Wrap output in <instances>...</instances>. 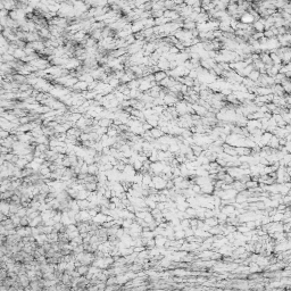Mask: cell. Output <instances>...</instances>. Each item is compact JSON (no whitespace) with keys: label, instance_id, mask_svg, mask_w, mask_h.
<instances>
[{"label":"cell","instance_id":"ffe728a7","mask_svg":"<svg viewBox=\"0 0 291 291\" xmlns=\"http://www.w3.org/2000/svg\"><path fill=\"white\" fill-rule=\"evenodd\" d=\"M260 73L257 71V70H252L251 72L248 74V76L247 77H249L250 80H252V81H257L258 80V77H259Z\"/></svg>","mask_w":291,"mask_h":291},{"label":"cell","instance_id":"8992f818","mask_svg":"<svg viewBox=\"0 0 291 291\" xmlns=\"http://www.w3.org/2000/svg\"><path fill=\"white\" fill-rule=\"evenodd\" d=\"M168 65H169V62L167 60L166 58H164V57H162V56H160L159 60L157 62V66L159 67V70H160V71L166 72L167 70H168Z\"/></svg>","mask_w":291,"mask_h":291},{"label":"cell","instance_id":"cb8c5ba5","mask_svg":"<svg viewBox=\"0 0 291 291\" xmlns=\"http://www.w3.org/2000/svg\"><path fill=\"white\" fill-rule=\"evenodd\" d=\"M174 237H175V239H186V233H184V230H179V231H175V232H174Z\"/></svg>","mask_w":291,"mask_h":291},{"label":"cell","instance_id":"44dd1931","mask_svg":"<svg viewBox=\"0 0 291 291\" xmlns=\"http://www.w3.org/2000/svg\"><path fill=\"white\" fill-rule=\"evenodd\" d=\"M188 207H189V204H188L187 200L176 204V209L177 210H180V212H186V209H187Z\"/></svg>","mask_w":291,"mask_h":291},{"label":"cell","instance_id":"d6a6232c","mask_svg":"<svg viewBox=\"0 0 291 291\" xmlns=\"http://www.w3.org/2000/svg\"><path fill=\"white\" fill-rule=\"evenodd\" d=\"M290 226H291V222H290V223H283V225H282L283 232H284V233H287V232H290Z\"/></svg>","mask_w":291,"mask_h":291},{"label":"cell","instance_id":"4dcf8cb0","mask_svg":"<svg viewBox=\"0 0 291 291\" xmlns=\"http://www.w3.org/2000/svg\"><path fill=\"white\" fill-rule=\"evenodd\" d=\"M188 76L190 77V79H192V80H196L198 77V73L196 70H190V72L188 74Z\"/></svg>","mask_w":291,"mask_h":291},{"label":"cell","instance_id":"e575fe53","mask_svg":"<svg viewBox=\"0 0 291 291\" xmlns=\"http://www.w3.org/2000/svg\"><path fill=\"white\" fill-rule=\"evenodd\" d=\"M184 233H186V238L187 237H191V235H195L193 229H191V228H188V229L184 230Z\"/></svg>","mask_w":291,"mask_h":291},{"label":"cell","instance_id":"60d3db41","mask_svg":"<svg viewBox=\"0 0 291 291\" xmlns=\"http://www.w3.org/2000/svg\"><path fill=\"white\" fill-rule=\"evenodd\" d=\"M284 130L287 131V133H291V126H290V124H287L285 126H284Z\"/></svg>","mask_w":291,"mask_h":291},{"label":"cell","instance_id":"1f68e13d","mask_svg":"<svg viewBox=\"0 0 291 291\" xmlns=\"http://www.w3.org/2000/svg\"><path fill=\"white\" fill-rule=\"evenodd\" d=\"M245 224L247 225V228H248L249 230L256 229V224H255V221H248V222H246Z\"/></svg>","mask_w":291,"mask_h":291},{"label":"cell","instance_id":"d590c367","mask_svg":"<svg viewBox=\"0 0 291 291\" xmlns=\"http://www.w3.org/2000/svg\"><path fill=\"white\" fill-rule=\"evenodd\" d=\"M168 52H169V53H179V52H180V50L177 49L175 46H169Z\"/></svg>","mask_w":291,"mask_h":291},{"label":"cell","instance_id":"52a82bcc","mask_svg":"<svg viewBox=\"0 0 291 291\" xmlns=\"http://www.w3.org/2000/svg\"><path fill=\"white\" fill-rule=\"evenodd\" d=\"M158 119H159V116L158 115H150V116H148V117H146V122L147 123H149V124L151 125L153 127H156L158 126Z\"/></svg>","mask_w":291,"mask_h":291},{"label":"cell","instance_id":"ac0fdd59","mask_svg":"<svg viewBox=\"0 0 291 291\" xmlns=\"http://www.w3.org/2000/svg\"><path fill=\"white\" fill-rule=\"evenodd\" d=\"M204 222L206 223V224H208L210 228L212 226H215V225H217L218 224V221H217V218L215 217V216H213V217H209V218H205L204 219Z\"/></svg>","mask_w":291,"mask_h":291},{"label":"cell","instance_id":"6da1fadb","mask_svg":"<svg viewBox=\"0 0 291 291\" xmlns=\"http://www.w3.org/2000/svg\"><path fill=\"white\" fill-rule=\"evenodd\" d=\"M151 181H153L154 188H156L157 190H162V189H164L165 186H166V181L160 175H154L153 179H151Z\"/></svg>","mask_w":291,"mask_h":291},{"label":"cell","instance_id":"30bf717a","mask_svg":"<svg viewBox=\"0 0 291 291\" xmlns=\"http://www.w3.org/2000/svg\"><path fill=\"white\" fill-rule=\"evenodd\" d=\"M155 245H156L157 248H163L164 247V243H165V241H166V237L165 235H155Z\"/></svg>","mask_w":291,"mask_h":291},{"label":"cell","instance_id":"4fadbf2b","mask_svg":"<svg viewBox=\"0 0 291 291\" xmlns=\"http://www.w3.org/2000/svg\"><path fill=\"white\" fill-rule=\"evenodd\" d=\"M190 148H191V150H192L193 155H195L196 157L200 156V155H201V153H202V148H201V146H199V145L191 143V145H190Z\"/></svg>","mask_w":291,"mask_h":291},{"label":"cell","instance_id":"836d02e7","mask_svg":"<svg viewBox=\"0 0 291 291\" xmlns=\"http://www.w3.org/2000/svg\"><path fill=\"white\" fill-rule=\"evenodd\" d=\"M261 37H264V35H263V32H255V33L251 35V38L255 39V40H259Z\"/></svg>","mask_w":291,"mask_h":291},{"label":"cell","instance_id":"f546056e","mask_svg":"<svg viewBox=\"0 0 291 291\" xmlns=\"http://www.w3.org/2000/svg\"><path fill=\"white\" fill-rule=\"evenodd\" d=\"M223 181L225 182V183H229V184H232V182L234 181V177H232L230 174L228 173H225V175H224V179H223Z\"/></svg>","mask_w":291,"mask_h":291},{"label":"cell","instance_id":"8d00e7d4","mask_svg":"<svg viewBox=\"0 0 291 291\" xmlns=\"http://www.w3.org/2000/svg\"><path fill=\"white\" fill-rule=\"evenodd\" d=\"M165 188L166 189H173L174 188V182H173V180H168V181H166V186H165Z\"/></svg>","mask_w":291,"mask_h":291},{"label":"cell","instance_id":"5b68a950","mask_svg":"<svg viewBox=\"0 0 291 291\" xmlns=\"http://www.w3.org/2000/svg\"><path fill=\"white\" fill-rule=\"evenodd\" d=\"M163 100H164V104L166 105L167 107H168V106H174V105L179 101L177 98H175L174 96H172V94H169V93H167L166 96L163 98Z\"/></svg>","mask_w":291,"mask_h":291},{"label":"cell","instance_id":"d6986e66","mask_svg":"<svg viewBox=\"0 0 291 291\" xmlns=\"http://www.w3.org/2000/svg\"><path fill=\"white\" fill-rule=\"evenodd\" d=\"M282 218H283V213H280V212H278V213H275L274 215L270 216L271 222H281Z\"/></svg>","mask_w":291,"mask_h":291},{"label":"cell","instance_id":"9c48e42d","mask_svg":"<svg viewBox=\"0 0 291 291\" xmlns=\"http://www.w3.org/2000/svg\"><path fill=\"white\" fill-rule=\"evenodd\" d=\"M149 132H150L151 136H153L155 140L159 139L162 135L164 134V133H163V131L160 130V127H158V126H156V127H151V129L149 130Z\"/></svg>","mask_w":291,"mask_h":291},{"label":"cell","instance_id":"f35d334b","mask_svg":"<svg viewBox=\"0 0 291 291\" xmlns=\"http://www.w3.org/2000/svg\"><path fill=\"white\" fill-rule=\"evenodd\" d=\"M153 126L149 124V123H147V122H145V123H142V129L145 130V131H149L150 129H151Z\"/></svg>","mask_w":291,"mask_h":291},{"label":"cell","instance_id":"f1b7e54d","mask_svg":"<svg viewBox=\"0 0 291 291\" xmlns=\"http://www.w3.org/2000/svg\"><path fill=\"white\" fill-rule=\"evenodd\" d=\"M191 189H192V191H193L196 195H201V193H202V192H201V187L198 186V184H196V183L191 186Z\"/></svg>","mask_w":291,"mask_h":291},{"label":"cell","instance_id":"7a4b0ae2","mask_svg":"<svg viewBox=\"0 0 291 291\" xmlns=\"http://www.w3.org/2000/svg\"><path fill=\"white\" fill-rule=\"evenodd\" d=\"M174 107H175V110H176V113L179 114V116L187 114V101L179 100L176 104L174 105Z\"/></svg>","mask_w":291,"mask_h":291},{"label":"cell","instance_id":"4316f807","mask_svg":"<svg viewBox=\"0 0 291 291\" xmlns=\"http://www.w3.org/2000/svg\"><path fill=\"white\" fill-rule=\"evenodd\" d=\"M282 201H283V204H284L285 206H290L291 205V196L290 195H284V196L282 197Z\"/></svg>","mask_w":291,"mask_h":291},{"label":"cell","instance_id":"5bb4252c","mask_svg":"<svg viewBox=\"0 0 291 291\" xmlns=\"http://www.w3.org/2000/svg\"><path fill=\"white\" fill-rule=\"evenodd\" d=\"M213 190H214V186L212 183H207V184H205V186L201 187V192L204 195H212Z\"/></svg>","mask_w":291,"mask_h":291},{"label":"cell","instance_id":"d4e9b609","mask_svg":"<svg viewBox=\"0 0 291 291\" xmlns=\"http://www.w3.org/2000/svg\"><path fill=\"white\" fill-rule=\"evenodd\" d=\"M180 225L182 226V229L186 230L188 228H190V219L189 218H183L180 221Z\"/></svg>","mask_w":291,"mask_h":291},{"label":"cell","instance_id":"9a60e30c","mask_svg":"<svg viewBox=\"0 0 291 291\" xmlns=\"http://www.w3.org/2000/svg\"><path fill=\"white\" fill-rule=\"evenodd\" d=\"M167 76L166 72H164V71H158V72L154 73V77H155V81H156L157 83L158 82H160L163 79H165Z\"/></svg>","mask_w":291,"mask_h":291},{"label":"cell","instance_id":"ba28073f","mask_svg":"<svg viewBox=\"0 0 291 291\" xmlns=\"http://www.w3.org/2000/svg\"><path fill=\"white\" fill-rule=\"evenodd\" d=\"M197 27V23L193 21H183V24H182V29L186 30V31H191L193 29Z\"/></svg>","mask_w":291,"mask_h":291},{"label":"cell","instance_id":"8fae6325","mask_svg":"<svg viewBox=\"0 0 291 291\" xmlns=\"http://www.w3.org/2000/svg\"><path fill=\"white\" fill-rule=\"evenodd\" d=\"M234 210H235V208L233 206V204H226V205H224L223 207L221 208V212L224 213V214H226L228 216H229L230 214H232Z\"/></svg>","mask_w":291,"mask_h":291},{"label":"cell","instance_id":"3957f363","mask_svg":"<svg viewBox=\"0 0 291 291\" xmlns=\"http://www.w3.org/2000/svg\"><path fill=\"white\" fill-rule=\"evenodd\" d=\"M222 148H223V153L228 154V155H230V156H238L235 147L230 146V145H228V143H225V142H224L223 146H222Z\"/></svg>","mask_w":291,"mask_h":291},{"label":"cell","instance_id":"7402d4cb","mask_svg":"<svg viewBox=\"0 0 291 291\" xmlns=\"http://www.w3.org/2000/svg\"><path fill=\"white\" fill-rule=\"evenodd\" d=\"M258 187V182L257 181H252V180H249L245 183V188L246 189H252V188Z\"/></svg>","mask_w":291,"mask_h":291},{"label":"cell","instance_id":"e0dca14e","mask_svg":"<svg viewBox=\"0 0 291 291\" xmlns=\"http://www.w3.org/2000/svg\"><path fill=\"white\" fill-rule=\"evenodd\" d=\"M139 84H140L139 80L133 79V80H131L130 82H127V83H126V86H127L130 90H131V89H139Z\"/></svg>","mask_w":291,"mask_h":291},{"label":"cell","instance_id":"ab89813d","mask_svg":"<svg viewBox=\"0 0 291 291\" xmlns=\"http://www.w3.org/2000/svg\"><path fill=\"white\" fill-rule=\"evenodd\" d=\"M290 145H291V142H290V141H287V142H285V143H284V148H285V149H287V151H288V153H290V151H291V149H290Z\"/></svg>","mask_w":291,"mask_h":291},{"label":"cell","instance_id":"83f0119b","mask_svg":"<svg viewBox=\"0 0 291 291\" xmlns=\"http://www.w3.org/2000/svg\"><path fill=\"white\" fill-rule=\"evenodd\" d=\"M175 159L179 162V164H182V163H186L187 162V158H186V155L184 154H179L175 156Z\"/></svg>","mask_w":291,"mask_h":291},{"label":"cell","instance_id":"7c38bea8","mask_svg":"<svg viewBox=\"0 0 291 291\" xmlns=\"http://www.w3.org/2000/svg\"><path fill=\"white\" fill-rule=\"evenodd\" d=\"M267 146H269L270 148H273V149H278V147L280 146L279 145V138H278L276 135H272V138L270 139Z\"/></svg>","mask_w":291,"mask_h":291},{"label":"cell","instance_id":"74e56055","mask_svg":"<svg viewBox=\"0 0 291 291\" xmlns=\"http://www.w3.org/2000/svg\"><path fill=\"white\" fill-rule=\"evenodd\" d=\"M259 164H260V165H263V166H267V165H271L270 163H269V160H267L266 158H261V157H260V159H259Z\"/></svg>","mask_w":291,"mask_h":291},{"label":"cell","instance_id":"484cf974","mask_svg":"<svg viewBox=\"0 0 291 291\" xmlns=\"http://www.w3.org/2000/svg\"><path fill=\"white\" fill-rule=\"evenodd\" d=\"M186 213H187L188 215H189V217L192 218V217H196V209L192 207H188L186 209Z\"/></svg>","mask_w":291,"mask_h":291},{"label":"cell","instance_id":"277c9868","mask_svg":"<svg viewBox=\"0 0 291 291\" xmlns=\"http://www.w3.org/2000/svg\"><path fill=\"white\" fill-rule=\"evenodd\" d=\"M192 108H193V110H195V114L199 115L200 117H204L206 113H207V109L204 107V106H200V105L198 104H192Z\"/></svg>","mask_w":291,"mask_h":291},{"label":"cell","instance_id":"2e32d148","mask_svg":"<svg viewBox=\"0 0 291 291\" xmlns=\"http://www.w3.org/2000/svg\"><path fill=\"white\" fill-rule=\"evenodd\" d=\"M252 27L255 32H263L264 31V24L258 20V21H255L252 23Z\"/></svg>","mask_w":291,"mask_h":291},{"label":"cell","instance_id":"603a6c76","mask_svg":"<svg viewBox=\"0 0 291 291\" xmlns=\"http://www.w3.org/2000/svg\"><path fill=\"white\" fill-rule=\"evenodd\" d=\"M145 247H146V249H148V250L153 249L154 247H156V245H155V239H154V238H151V239L147 240Z\"/></svg>","mask_w":291,"mask_h":291}]
</instances>
